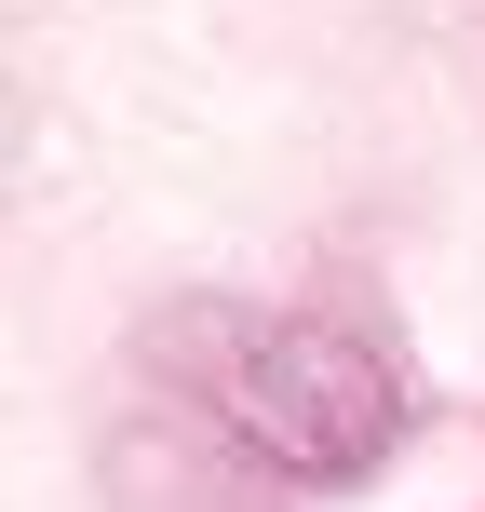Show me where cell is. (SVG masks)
I'll use <instances>...</instances> for the list:
<instances>
[{
	"instance_id": "cell-1",
	"label": "cell",
	"mask_w": 485,
	"mask_h": 512,
	"mask_svg": "<svg viewBox=\"0 0 485 512\" xmlns=\"http://www.w3.org/2000/svg\"><path fill=\"white\" fill-rule=\"evenodd\" d=\"M176 351L203 364V391L243 418V445H270L283 472L351 486V472H378L391 432H405L391 364L364 351V337H337V324H297V310H176Z\"/></svg>"
}]
</instances>
